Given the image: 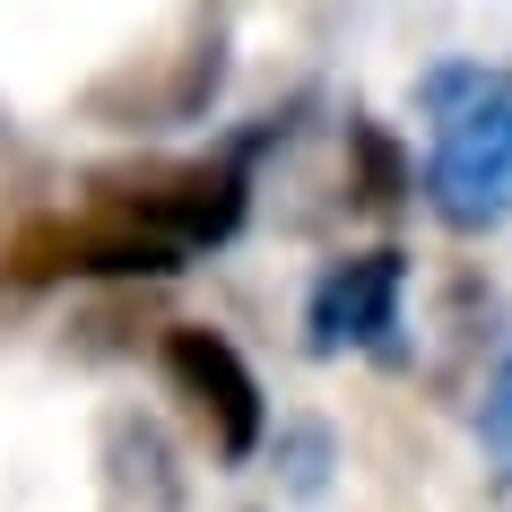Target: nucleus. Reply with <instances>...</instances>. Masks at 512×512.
I'll use <instances>...</instances> for the list:
<instances>
[{
	"mask_svg": "<svg viewBox=\"0 0 512 512\" xmlns=\"http://www.w3.org/2000/svg\"><path fill=\"white\" fill-rule=\"evenodd\" d=\"M18 287H53V278H157L183 252H165L157 235L122 226L113 209H70V217H35L18 226V243L0 252Z\"/></svg>",
	"mask_w": 512,
	"mask_h": 512,
	"instance_id": "4",
	"label": "nucleus"
},
{
	"mask_svg": "<svg viewBox=\"0 0 512 512\" xmlns=\"http://www.w3.org/2000/svg\"><path fill=\"white\" fill-rule=\"evenodd\" d=\"M400 252H348V261H330L313 278V296H304V330H313V348H374L382 330L400 322Z\"/></svg>",
	"mask_w": 512,
	"mask_h": 512,
	"instance_id": "5",
	"label": "nucleus"
},
{
	"mask_svg": "<svg viewBox=\"0 0 512 512\" xmlns=\"http://www.w3.org/2000/svg\"><path fill=\"white\" fill-rule=\"evenodd\" d=\"M157 356H165L174 400L191 408V426L209 434L217 460H252V452H261V434H270V400H261V382H252V365H243V348L226 339V330L174 322Z\"/></svg>",
	"mask_w": 512,
	"mask_h": 512,
	"instance_id": "3",
	"label": "nucleus"
},
{
	"mask_svg": "<svg viewBox=\"0 0 512 512\" xmlns=\"http://www.w3.org/2000/svg\"><path fill=\"white\" fill-rule=\"evenodd\" d=\"M87 209H113L122 226L157 235L165 252H200L243 226V174L209 157H165V165H113L96 174Z\"/></svg>",
	"mask_w": 512,
	"mask_h": 512,
	"instance_id": "2",
	"label": "nucleus"
},
{
	"mask_svg": "<svg viewBox=\"0 0 512 512\" xmlns=\"http://www.w3.org/2000/svg\"><path fill=\"white\" fill-rule=\"evenodd\" d=\"M434 131H426V200L452 217L460 235H478L512 217V79L486 70H443L426 87Z\"/></svg>",
	"mask_w": 512,
	"mask_h": 512,
	"instance_id": "1",
	"label": "nucleus"
},
{
	"mask_svg": "<svg viewBox=\"0 0 512 512\" xmlns=\"http://www.w3.org/2000/svg\"><path fill=\"white\" fill-rule=\"evenodd\" d=\"M478 426H486V452L512 469V356H504V374H495V391H486V417H478Z\"/></svg>",
	"mask_w": 512,
	"mask_h": 512,
	"instance_id": "7",
	"label": "nucleus"
},
{
	"mask_svg": "<svg viewBox=\"0 0 512 512\" xmlns=\"http://www.w3.org/2000/svg\"><path fill=\"white\" fill-rule=\"evenodd\" d=\"M356 157H365V200H374V209H391V200L408 191V165H400V148H391L382 131H356Z\"/></svg>",
	"mask_w": 512,
	"mask_h": 512,
	"instance_id": "6",
	"label": "nucleus"
}]
</instances>
